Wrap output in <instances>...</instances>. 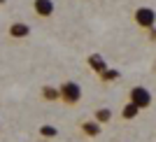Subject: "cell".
Wrapping results in <instances>:
<instances>
[{
  "mask_svg": "<svg viewBox=\"0 0 156 142\" xmlns=\"http://www.w3.org/2000/svg\"><path fill=\"white\" fill-rule=\"evenodd\" d=\"M89 63H91V68L96 72H105V70H107V63H105L103 56H91V58H89Z\"/></svg>",
  "mask_w": 156,
  "mask_h": 142,
  "instance_id": "9c48e42d",
  "label": "cell"
},
{
  "mask_svg": "<svg viewBox=\"0 0 156 142\" xmlns=\"http://www.w3.org/2000/svg\"><path fill=\"white\" fill-rule=\"evenodd\" d=\"M151 91L147 89V86H133V89L128 91V103H133L135 107H140V110H149L151 107Z\"/></svg>",
  "mask_w": 156,
  "mask_h": 142,
  "instance_id": "7a4b0ae2",
  "label": "cell"
},
{
  "mask_svg": "<svg viewBox=\"0 0 156 142\" xmlns=\"http://www.w3.org/2000/svg\"><path fill=\"white\" fill-rule=\"evenodd\" d=\"M100 130H103V126H100V123H98L96 119H93V121L82 123V133H84V135H89V137H96L98 133H100Z\"/></svg>",
  "mask_w": 156,
  "mask_h": 142,
  "instance_id": "8992f818",
  "label": "cell"
},
{
  "mask_svg": "<svg viewBox=\"0 0 156 142\" xmlns=\"http://www.w3.org/2000/svg\"><path fill=\"white\" fill-rule=\"evenodd\" d=\"M93 119H96L100 126H105V123L112 121V110H107V107H100V110L93 112Z\"/></svg>",
  "mask_w": 156,
  "mask_h": 142,
  "instance_id": "52a82bcc",
  "label": "cell"
},
{
  "mask_svg": "<svg viewBox=\"0 0 156 142\" xmlns=\"http://www.w3.org/2000/svg\"><path fill=\"white\" fill-rule=\"evenodd\" d=\"M0 126H2V123H0Z\"/></svg>",
  "mask_w": 156,
  "mask_h": 142,
  "instance_id": "5bb4252c",
  "label": "cell"
},
{
  "mask_svg": "<svg viewBox=\"0 0 156 142\" xmlns=\"http://www.w3.org/2000/svg\"><path fill=\"white\" fill-rule=\"evenodd\" d=\"M82 98H84V91H82V86H79L77 82L68 79V82H63V84L58 86V103H63L65 107H75V105H79V103H82Z\"/></svg>",
  "mask_w": 156,
  "mask_h": 142,
  "instance_id": "6da1fadb",
  "label": "cell"
},
{
  "mask_svg": "<svg viewBox=\"0 0 156 142\" xmlns=\"http://www.w3.org/2000/svg\"><path fill=\"white\" fill-rule=\"evenodd\" d=\"M140 114V107H135L133 103H126V107L121 110V116L124 119H133V116H137Z\"/></svg>",
  "mask_w": 156,
  "mask_h": 142,
  "instance_id": "30bf717a",
  "label": "cell"
},
{
  "mask_svg": "<svg viewBox=\"0 0 156 142\" xmlns=\"http://www.w3.org/2000/svg\"><path fill=\"white\" fill-rule=\"evenodd\" d=\"M56 133H58V130L54 128V126H42V128H40V135L44 137V140H49V137H56Z\"/></svg>",
  "mask_w": 156,
  "mask_h": 142,
  "instance_id": "8fae6325",
  "label": "cell"
},
{
  "mask_svg": "<svg viewBox=\"0 0 156 142\" xmlns=\"http://www.w3.org/2000/svg\"><path fill=\"white\" fill-rule=\"evenodd\" d=\"M5 2H7V0H0V5H5Z\"/></svg>",
  "mask_w": 156,
  "mask_h": 142,
  "instance_id": "7c38bea8",
  "label": "cell"
},
{
  "mask_svg": "<svg viewBox=\"0 0 156 142\" xmlns=\"http://www.w3.org/2000/svg\"><path fill=\"white\" fill-rule=\"evenodd\" d=\"M133 21H135L140 28L151 30V28L156 26V12L151 9V7H137L135 12H133Z\"/></svg>",
  "mask_w": 156,
  "mask_h": 142,
  "instance_id": "3957f363",
  "label": "cell"
},
{
  "mask_svg": "<svg viewBox=\"0 0 156 142\" xmlns=\"http://www.w3.org/2000/svg\"><path fill=\"white\" fill-rule=\"evenodd\" d=\"M54 9H56L54 0H33V12L37 14L40 19H49V16H54Z\"/></svg>",
  "mask_w": 156,
  "mask_h": 142,
  "instance_id": "277c9868",
  "label": "cell"
},
{
  "mask_svg": "<svg viewBox=\"0 0 156 142\" xmlns=\"http://www.w3.org/2000/svg\"><path fill=\"white\" fill-rule=\"evenodd\" d=\"M37 142H49V140H37Z\"/></svg>",
  "mask_w": 156,
  "mask_h": 142,
  "instance_id": "4fadbf2b",
  "label": "cell"
},
{
  "mask_svg": "<svg viewBox=\"0 0 156 142\" xmlns=\"http://www.w3.org/2000/svg\"><path fill=\"white\" fill-rule=\"evenodd\" d=\"M40 96L44 98V100L56 103V100H58V86H42V93H40Z\"/></svg>",
  "mask_w": 156,
  "mask_h": 142,
  "instance_id": "ba28073f",
  "label": "cell"
},
{
  "mask_svg": "<svg viewBox=\"0 0 156 142\" xmlns=\"http://www.w3.org/2000/svg\"><path fill=\"white\" fill-rule=\"evenodd\" d=\"M7 33H9V37H12V40H26L28 35H30V26L23 23V21H14V23H9Z\"/></svg>",
  "mask_w": 156,
  "mask_h": 142,
  "instance_id": "5b68a950",
  "label": "cell"
}]
</instances>
